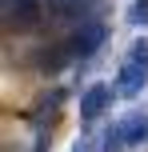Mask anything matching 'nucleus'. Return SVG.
<instances>
[{"label": "nucleus", "instance_id": "3", "mask_svg": "<svg viewBox=\"0 0 148 152\" xmlns=\"http://www.w3.org/2000/svg\"><path fill=\"white\" fill-rule=\"evenodd\" d=\"M104 40H108V24H104V20H84L76 32H68L60 44L68 48L72 64H76V60H88V56H96V52L104 48Z\"/></svg>", "mask_w": 148, "mask_h": 152}, {"label": "nucleus", "instance_id": "5", "mask_svg": "<svg viewBox=\"0 0 148 152\" xmlns=\"http://www.w3.org/2000/svg\"><path fill=\"white\" fill-rule=\"evenodd\" d=\"M8 28L16 32H32L40 20H44V8H40V0H8Z\"/></svg>", "mask_w": 148, "mask_h": 152}, {"label": "nucleus", "instance_id": "1", "mask_svg": "<svg viewBox=\"0 0 148 152\" xmlns=\"http://www.w3.org/2000/svg\"><path fill=\"white\" fill-rule=\"evenodd\" d=\"M148 84V40H132L120 60V72H116V84H112V96H124V100H136Z\"/></svg>", "mask_w": 148, "mask_h": 152}, {"label": "nucleus", "instance_id": "2", "mask_svg": "<svg viewBox=\"0 0 148 152\" xmlns=\"http://www.w3.org/2000/svg\"><path fill=\"white\" fill-rule=\"evenodd\" d=\"M148 144V116L144 112H128L120 120H112L108 128L100 132V152H124V148H140Z\"/></svg>", "mask_w": 148, "mask_h": 152}, {"label": "nucleus", "instance_id": "8", "mask_svg": "<svg viewBox=\"0 0 148 152\" xmlns=\"http://www.w3.org/2000/svg\"><path fill=\"white\" fill-rule=\"evenodd\" d=\"M128 24H132V28H148V0H132Z\"/></svg>", "mask_w": 148, "mask_h": 152}, {"label": "nucleus", "instance_id": "7", "mask_svg": "<svg viewBox=\"0 0 148 152\" xmlns=\"http://www.w3.org/2000/svg\"><path fill=\"white\" fill-rule=\"evenodd\" d=\"M68 64H72L68 48H64V44H52V48H48V52L36 60V68L44 72V76H56V72H64V68H68Z\"/></svg>", "mask_w": 148, "mask_h": 152}, {"label": "nucleus", "instance_id": "4", "mask_svg": "<svg viewBox=\"0 0 148 152\" xmlns=\"http://www.w3.org/2000/svg\"><path fill=\"white\" fill-rule=\"evenodd\" d=\"M52 20H68V24H84V20H100L104 0H40Z\"/></svg>", "mask_w": 148, "mask_h": 152}, {"label": "nucleus", "instance_id": "6", "mask_svg": "<svg viewBox=\"0 0 148 152\" xmlns=\"http://www.w3.org/2000/svg\"><path fill=\"white\" fill-rule=\"evenodd\" d=\"M112 104V84H88L80 96V120H100Z\"/></svg>", "mask_w": 148, "mask_h": 152}]
</instances>
